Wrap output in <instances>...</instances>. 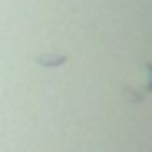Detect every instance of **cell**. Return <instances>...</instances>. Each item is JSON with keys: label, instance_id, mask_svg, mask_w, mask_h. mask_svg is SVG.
I'll return each instance as SVG.
<instances>
[{"label": "cell", "instance_id": "obj_1", "mask_svg": "<svg viewBox=\"0 0 152 152\" xmlns=\"http://www.w3.org/2000/svg\"><path fill=\"white\" fill-rule=\"evenodd\" d=\"M126 93H129L132 99H142V96H149V93H152V63H145V66L136 73V80L126 86Z\"/></svg>", "mask_w": 152, "mask_h": 152}]
</instances>
